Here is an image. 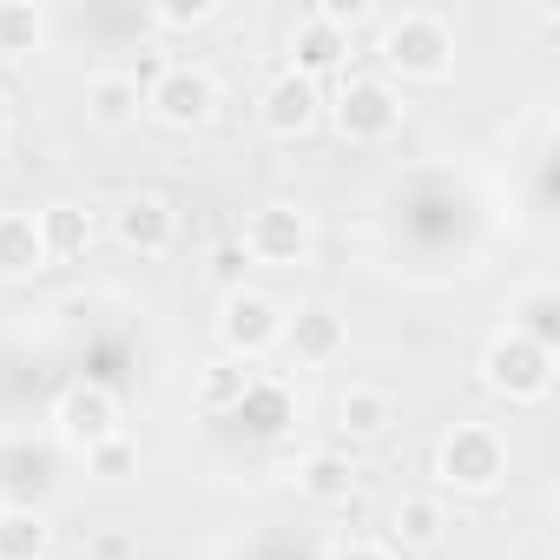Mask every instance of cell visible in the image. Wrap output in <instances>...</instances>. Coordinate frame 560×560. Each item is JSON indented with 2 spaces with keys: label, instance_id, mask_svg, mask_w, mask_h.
Instances as JSON below:
<instances>
[{
  "label": "cell",
  "instance_id": "cell-1",
  "mask_svg": "<svg viewBox=\"0 0 560 560\" xmlns=\"http://www.w3.org/2000/svg\"><path fill=\"white\" fill-rule=\"evenodd\" d=\"M376 54H383V67L396 80L429 86V80H448V67H455V27L442 14H429V8H402V14L383 21Z\"/></svg>",
  "mask_w": 560,
  "mask_h": 560
},
{
  "label": "cell",
  "instance_id": "cell-2",
  "mask_svg": "<svg viewBox=\"0 0 560 560\" xmlns=\"http://www.w3.org/2000/svg\"><path fill=\"white\" fill-rule=\"evenodd\" d=\"M324 113H330L337 139H350V145H383V139L402 126V93H396L383 73H343Z\"/></svg>",
  "mask_w": 560,
  "mask_h": 560
},
{
  "label": "cell",
  "instance_id": "cell-3",
  "mask_svg": "<svg viewBox=\"0 0 560 560\" xmlns=\"http://www.w3.org/2000/svg\"><path fill=\"white\" fill-rule=\"evenodd\" d=\"M435 481L455 494H494L508 481V442L488 422H455L435 448Z\"/></svg>",
  "mask_w": 560,
  "mask_h": 560
},
{
  "label": "cell",
  "instance_id": "cell-4",
  "mask_svg": "<svg viewBox=\"0 0 560 560\" xmlns=\"http://www.w3.org/2000/svg\"><path fill=\"white\" fill-rule=\"evenodd\" d=\"M481 383L508 402H547L553 396V350L527 343L521 330H501L488 350H481Z\"/></svg>",
  "mask_w": 560,
  "mask_h": 560
},
{
  "label": "cell",
  "instance_id": "cell-5",
  "mask_svg": "<svg viewBox=\"0 0 560 560\" xmlns=\"http://www.w3.org/2000/svg\"><path fill=\"white\" fill-rule=\"evenodd\" d=\"M145 113L159 126H172V132H191V126H205L218 113V80L205 67H191V60H165L145 80Z\"/></svg>",
  "mask_w": 560,
  "mask_h": 560
},
{
  "label": "cell",
  "instance_id": "cell-6",
  "mask_svg": "<svg viewBox=\"0 0 560 560\" xmlns=\"http://www.w3.org/2000/svg\"><path fill=\"white\" fill-rule=\"evenodd\" d=\"M277 337H284V311H277L264 291H224L218 304V343L231 363H257L264 350H277Z\"/></svg>",
  "mask_w": 560,
  "mask_h": 560
},
{
  "label": "cell",
  "instance_id": "cell-7",
  "mask_svg": "<svg viewBox=\"0 0 560 560\" xmlns=\"http://www.w3.org/2000/svg\"><path fill=\"white\" fill-rule=\"evenodd\" d=\"M244 257L250 264H304L311 257V218L298 211V205H257L250 218H244Z\"/></svg>",
  "mask_w": 560,
  "mask_h": 560
},
{
  "label": "cell",
  "instance_id": "cell-8",
  "mask_svg": "<svg viewBox=\"0 0 560 560\" xmlns=\"http://www.w3.org/2000/svg\"><path fill=\"white\" fill-rule=\"evenodd\" d=\"M54 435H60L73 455H93L100 442H113V435H119V402H113V389L73 383V389L54 402Z\"/></svg>",
  "mask_w": 560,
  "mask_h": 560
},
{
  "label": "cell",
  "instance_id": "cell-9",
  "mask_svg": "<svg viewBox=\"0 0 560 560\" xmlns=\"http://www.w3.org/2000/svg\"><path fill=\"white\" fill-rule=\"evenodd\" d=\"M257 119H264V132H277V139H298V132H311L317 119H324V93H317V80H304V73H277L264 93H257Z\"/></svg>",
  "mask_w": 560,
  "mask_h": 560
},
{
  "label": "cell",
  "instance_id": "cell-10",
  "mask_svg": "<svg viewBox=\"0 0 560 560\" xmlns=\"http://www.w3.org/2000/svg\"><path fill=\"white\" fill-rule=\"evenodd\" d=\"M113 237H119L126 250H139V257H165V250L178 244V211H172L159 191H132V198H119V211H113Z\"/></svg>",
  "mask_w": 560,
  "mask_h": 560
},
{
  "label": "cell",
  "instance_id": "cell-11",
  "mask_svg": "<svg viewBox=\"0 0 560 560\" xmlns=\"http://www.w3.org/2000/svg\"><path fill=\"white\" fill-rule=\"evenodd\" d=\"M442 540H448V508L435 501V494H402L396 508H389V553L396 560H422V553H442Z\"/></svg>",
  "mask_w": 560,
  "mask_h": 560
},
{
  "label": "cell",
  "instance_id": "cell-12",
  "mask_svg": "<svg viewBox=\"0 0 560 560\" xmlns=\"http://www.w3.org/2000/svg\"><path fill=\"white\" fill-rule=\"evenodd\" d=\"M277 343H291V357L304 370H330L343 350H350V324L330 311V304H304L298 317H284V337Z\"/></svg>",
  "mask_w": 560,
  "mask_h": 560
},
{
  "label": "cell",
  "instance_id": "cell-13",
  "mask_svg": "<svg viewBox=\"0 0 560 560\" xmlns=\"http://www.w3.org/2000/svg\"><path fill=\"white\" fill-rule=\"evenodd\" d=\"M343 67H350V27H330L324 14H304L298 34H291V73L324 80V73H343Z\"/></svg>",
  "mask_w": 560,
  "mask_h": 560
},
{
  "label": "cell",
  "instance_id": "cell-14",
  "mask_svg": "<svg viewBox=\"0 0 560 560\" xmlns=\"http://www.w3.org/2000/svg\"><path fill=\"white\" fill-rule=\"evenodd\" d=\"M337 429H343L350 442H383V435L396 429V396L376 389V383H350V389L337 396Z\"/></svg>",
  "mask_w": 560,
  "mask_h": 560
},
{
  "label": "cell",
  "instance_id": "cell-15",
  "mask_svg": "<svg viewBox=\"0 0 560 560\" xmlns=\"http://www.w3.org/2000/svg\"><path fill=\"white\" fill-rule=\"evenodd\" d=\"M139 106H145L139 73H93V80H86V119H93V126L119 132V126L139 119Z\"/></svg>",
  "mask_w": 560,
  "mask_h": 560
},
{
  "label": "cell",
  "instance_id": "cell-16",
  "mask_svg": "<svg viewBox=\"0 0 560 560\" xmlns=\"http://www.w3.org/2000/svg\"><path fill=\"white\" fill-rule=\"evenodd\" d=\"M54 257H47V244H40V224L27 218V211H0V277L8 284H21V277H40Z\"/></svg>",
  "mask_w": 560,
  "mask_h": 560
},
{
  "label": "cell",
  "instance_id": "cell-17",
  "mask_svg": "<svg viewBox=\"0 0 560 560\" xmlns=\"http://www.w3.org/2000/svg\"><path fill=\"white\" fill-rule=\"evenodd\" d=\"M231 422H244L250 435H284L298 416H291V389L284 383H270V376H250V389H244V402L231 409Z\"/></svg>",
  "mask_w": 560,
  "mask_h": 560
},
{
  "label": "cell",
  "instance_id": "cell-18",
  "mask_svg": "<svg viewBox=\"0 0 560 560\" xmlns=\"http://www.w3.org/2000/svg\"><path fill=\"white\" fill-rule=\"evenodd\" d=\"M350 488H357L350 455L317 448V455H304V462H298V494H311V501H324V508H343V501H350Z\"/></svg>",
  "mask_w": 560,
  "mask_h": 560
},
{
  "label": "cell",
  "instance_id": "cell-19",
  "mask_svg": "<svg viewBox=\"0 0 560 560\" xmlns=\"http://www.w3.org/2000/svg\"><path fill=\"white\" fill-rule=\"evenodd\" d=\"M54 527L40 508H0V560H47Z\"/></svg>",
  "mask_w": 560,
  "mask_h": 560
},
{
  "label": "cell",
  "instance_id": "cell-20",
  "mask_svg": "<svg viewBox=\"0 0 560 560\" xmlns=\"http://www.w3.org/2000/svg\"><path fill=\"white\" fill-rule=\"evenodd\" d=\"M34 224H40L47 257H86V244H93V218H86V205H47Z\"/></svg>",
  "mask_w": 560,
  "mask_h": 560
},
{
  "label": "cell",
  "instance_id": "cell-21",
  "mask_svg": "<svg viewBox=\"0 0 560 560\" xmlns=\"http://www.w3.org/2000/svg\"><path fill=\"white\" fill-rule=\"evenodd\" d=\"M47 40V14L27 0H0V60H27Z\"/></svg>",
  "mask_w": 560,
  "mask_h": 560
},
{
  "label": "cell",
  "instance_id": "cell-22",
  "mask_svg": "<svg viewBox=\"0 0 560 560\" xmlns=\"http://www.w3.org/2000/svg\"><path fill=\"white\" fill-rule=\"evenodd\" d=\"M250 376H257V370H244V363H231V357H224V363H211V370L198 376V409H205V416H231V409L244 402Z\"/></svg>",
  "mask_w": 560,
  "mask_h": 560
},
{
  "label": "cell",
  "instance_id": "cell-23",
  "mask_svg": "<svg viewBox=\"0 0 560 560\" xmlns=\"http://www.w3.org/2000/svg\"><path fill=\"white\" fill-rule=\"evenodd\" d=\"M86 468H93V475H106V481H119V475H132V468H139V448H132L126 435H113V442H100V448L86 455Z\"/></svg>",
  "mask_w": 560,
  "mask_h": 560
},
{
  "label": "cell",
  "instance_id": "cell-24",
  "mask_svg": "<svg viewBox=\"0 0 560 560\" xmlns=\"http://www.w3.org/2000/svg\"><path fill=\"white\" fill-rule=\"evenodd\" d=\"M218 8H211V0H159V8H152V21L159 27H205Z\"/></svg>",
  "mask_w": 560,
  "mask_h": 560
},
{
  "label": "cell",
  "instance_id": "cell-25",
  "mask_svg": "<svg viewBox=\"0 0 560 560\" xmlns=\"http://www.w3.org/2000/svg\"><path fill=\"white\" fill-rule=\"evenodd\" d=\"M244 264H250V257H244V244H218V250H211V277H218L224 291H237V284H244Z\"/></svg>",
  "mask_w": 560,
  "mask_h": 560
},
{
  "label": "cell",
  "instance_id": "cell-26",
  "mask_svg": "<svg viewBox=\"0 0 560 560\" xmlns=\"http://www.w3.org/2000/svg\"><path fill=\"white\" fill-rule=\"evenodd\" d=\"M330 560H396L389 547H376V540H350V547H337Z\"/></svg>",
  "mask_w": 560,
  "mask_h": 560
},
{
  "label": "cell",
  "instance_id": "cell-27",
  "mask_svg": "<svg viewBox=\"0 0 560 560\" xmlns=\"http://www.w3.org/2000/svg\"><path fill=\"white\" fill-rule=\"evenodd\" d=\"M8 132H14V100L0 93V139H8Z\"/></svg>",
  "mask_w": 560,
  "mask_h": 560
},
{
  "label": "cell",
  "instance_id": "cell-28",
  "mask_svg": "<svg viewBox=\"0 0 560 560\" xmlns=\"http://www.w3.org/2000/svg\"><path fill=\"white\" fill-rule=\"evenodd\" d=\"M47 560H54V553H47Z\"/></svg>",
  "mask_w": 560,
  "mask_h": 560
}]
</instances>
